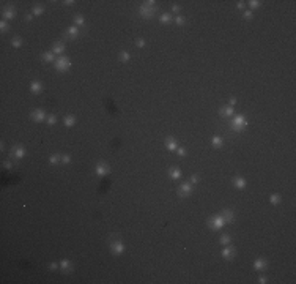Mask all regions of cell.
<instances>
[{
  "mask_svg": "<svg viewBox=\"0 0 296 284\" xmlns=\"http://www.w3.org/2000/svg\"><path fill=\"white\" fill-rule=\"evenodd\" d=\"M192 193V183H181V186L178 188V194L181 198H186Z\"/></svg>",
  "mask_w": 296,
  "mask_h": 284,
  "instance_id": "4",
  "label": "cell"
},
{
  "mask_svg": "<svg viewBox=\"0 0 296 284\" xmlns=\"http://www.w3.org/2000/svg\"><path fill=\"white\" fill-rule=\"evenodd\" d=\"M249 6H251V8H258V6H260V2H258V0H251V2H249Z\"/></svg>",
  "mask_w": 296,
  "mask_h": 284,
  "instance_id": "34",
  "label": "cell"
},
{
  "mask_svg": "<svg viewBox=\"0 0 296 284\" xmlns=\"http://www.w3.org/2000/svg\"><path fill=\"white\" fill-rule=\"evenodd\" d=\"M136 44L139 46V48H142V46H145V40H143V38H137L136 40Z\"/></svg>",
  "mask_w": 296,
  "mask_h": 284,
  "instance_id": "37",
  "label": "cell"
},
{
  "mask_svg": "<svg viewBox=\"0 0 296 284\" xmlns=\"http://www.w3.org/2000/svg\"><path fill=\"white\" fill-rule=\"evenodd\" d=\"M235 104H236V98H230V101H228V106H232V108H233Z\"/></svg>",
  "mask_w": 296,
  "mask_h": 284,
  "instance_id": "44",
  "label": "cell"
},
{
  "mask_svg": "<svg viewBox=\"0 0 296 284\" xmlns=\"http://www.w3.org/2000/svg\"><path fill=\"white\" fill-rule=\"evenodd\" d=\"M52 52L54 54H58V55H63V52H65V44L63 43H55L52 48Z\"/></svg>",
  "mask_w": 296,
  "mask_h": 284,
  "instance_id": "13",
  "label": "cell"
},
{
  "mask_svg": "<svg viewBox=\"0 0 296 284\" xmlns=\"http://www.w3.org/2000/svg\"><path fill=\"white\" fill-rule=\"evenodd\" d=\"M33 19V14H25V21H32Z\"/></svg>",
  "mask_w": 296,
  "mask_h": 284,
  "instance_id": "47",
  "label": "cell"
},
{
  "mask_svg": "<svg viewBox=\"0 0 296 284\" xmlns=\"http://www.w3.org/2000/svg\"><path fill=\"white\" fill-rule=\"evenodd\" d=\"M224 224H225V219H224V216H222V215H216V216H213V218L210 219V227H211V229H214V230L222 229Z\"/></svg>",
  "mask_w": 296,
  "mask_h": 284,
  "instance_id": "3",
  "label": "cell"
},
{
  "mask_svg": "<svg viewBox=\"0 0 296 284\" xmlns=\"http://www.w3.org/2000/svg\"><path fill=\"white\" fill-rule=\"evenodd\" d=\"M62 161H63V163H66V164H68V163L71 161V156H68V155H62Z\"/></svg>",
  "mask_w": 296,
  "mask_h": 284,
  "instance_id": "39",
  "label": "cell"
},
{
  "mask_svg": "<svg viewBox=\"0 0 296 284\" xmlns=\"http://www.w3.org/2000/svg\"><path fill=\"white\" fill-rule=\"evenodd\" d=\"M139 11H140V14H142L143 18H148V19L153 18V14H154V8H153V6H150V5H147V3H143V5L140 6Z\"/></svg>",
  "mask_w": 296,
  "mask_h": 284,
  "instance_id": "6",
  "label": "cell"
},
{
  "mask_svg": "<svg viewBox=\"0 0 296 284\" xmlns=\"http://www.w3.org/2000/svg\"><path fill=\"white\" fill-rule=\"evenodd\" d=\"M178 155H180V156H184V155H186V148H183V147H181V148H178Z\"/></svg>",
  "mask_w": 296,
  "mask_h": 284,
  "instance_id": "42",
  "label": "cell"
},
{
  "mask_svg": "<svg viewBox=\"0 0 296 284\" xmlns=\"http://www.w3.org/2000/svg\"><path fill=\"white\" fill-rule=\"evenodd\" d=\"M71 66V60L68 59L66 55H60L55 62V69L57 71H66V69Z\"/></svg>",
  "mask_w": 296,
  "mask_h": 284,
  "instance_id": "1",
  "label": "cell"
},
{
  "mask_svg": "<svg viewBox=\"0 0 296 284\" xmlns=\"http://www.w3.org/2000/svg\"><path fill=\"white\" fill-rule=\"evenodd\" d=\"M58 267H60V264H57V262H52L49 265V270H52V272H55V270H58Z\"/></svg>",
  "mask_w": 296,
  "mask_h": 284,
  "instance_id": "35",
  "label": "cell"
},
{
  "mask_svg": "<svg viewBox=\"0 0 296 284\" xmlns=\"http://www.w3.org/2000/svg\"><path fill=\"white\" fill-rule=\"evenodd\" d=\"M0 27H2V32H6V30H8V24H6L5 21H2L0 22Z\"/></svg>",
  "mask_w": 296,
  "mask_h": 284,
  "instance_id": "40",
  "label": "cell"
},
{
  "mask_svg": "<svg viewBox=\"0 0 296 284\" xmlns=\"http://www.w3.org/2000/svg\"><path fill=\"white\" fill-rule=\"evenodd\" d=\"M244 6V2H238V8H243Z\"/></svg>",
  "mask_w": 296,
  "mask_h": 284,
  "instance_id": "49",
  "label": "cell"
},
{
  "mask_svg": "<svg viewBox=\"0 0 296 284\" xmlns=\"http://www.w3.org/2000/svg\"><path fill=\"white\" fill-rule=\"evenodd\" d=\"M244 19H249V21H251V19H252V11H251V10H247V11H244Z\"/></svg>",
  "mask_w": 296,
  "mask_h": 284,
  "instance_id": "38",
  "label": "cell"
},
{
  "mask_svg": "<svg viewBox=\"0 0 296 284\" xmlns=\"http://www.w3.org/2000/svg\"><path fill=\"white\" fill-rule=\"evenodd\" d=\"M66 35L71 36V38H77V35H79V27H76V25L68 27V30H66Z\"/></svg>",
  "mask_w": 296,
  "mask_h": 284,
  "instance_id": "17",
  "label": "cell"
},
{
  "mask_svg": "<svg viewBox=\"0 0 296 284\" xmlns=\"http://www.w3.org/2000/svg\"><path fill=\"white\" fill-rule=\"evenodd\" d=\"M60 268H62L63 272H71V270H73V264H71V260L63 259L62 262H60Z\"/></svg>",
  "mask_w": 296,
  "mask_h": 284,
  "instance_id": "12",
  "label": "cell"
},
{
  "mask_svg": "<svg viewBox=\"0 0 296 284\" xmlns=\"http://www.w3.org/2000/svg\"><path fill=\"white\" fill-rule=\"evenodd\" d=\"M3 18L5 19H13L14 18V8H13V6H6V8L3 10Z\"/></svg>",
  "mask_w": 296,
  "mask_h": 284,
  "instance_id": "16",
  "label": "cell"
},
{
  "mask_svg": "<svg viewBox=\"0 0 296 284\" xmlns=\"http://www.w3.org/2000/svg\"><path fill=\"white\" fill-rule=\"evenodd\" d=\"M46 122H48L49 125H54V123L57 122V117L54 115V114H50V115H48V119H46Z\"/></svg>",
  "mask_w": 296,
  "mask_h": 284,
  "instance_id": "32",
  "label": "cell"
},
{
  "mask_svg": "<svg viewBox=\"0 0 296 284\" xmlns=\"http://www.w3.org/2000/svg\"><path fill=\"white\" fill-rule=\"evenodd\" d=\"M3 168H5V169H11L13 168V163L11 161H5V163H3Z\"/></svg>",
  "mask_w": 296,
  "mask_h": 284,
  "instance_id": "41",
  "label": "cell"
},
{
  "mask_svg": "<svg viewBox=\"0 0 296 284\" xmlns=\"http://www.w3.org/2000/svg\"><path fill=\"white\" fill-rule=\"evenodd\" d=\"M74 123H76L74 115H66V117H65V125H66V126H73Z\"/></svg>",
  "mask_w": 296,
  "mask_h": 284,
  "instance_id": "25",
  "label": "cell"
},
{
  "mask_svg": "<svg viewBox=\"0 0 296 284\" xmlns=\"http://www.w3.org/2000/svg\"><path fill=\"white\" fill-rule=\"evenodd\" d=\"M221 114H222V115H225V117H233L235 115L233 108H232V106H228V108H225V109H221Z\"/></svg>",
  "mask_w": 296,
  "mask_h": 284,
  "instance_id": "22",
  "label": "cell"
},
{
  "mask_svg": "<svg viewBox=\"0 0 296 284\" xmlns=\"http://www.w3.org/2000/svg\"><path fill=\"white\" fill-rule=\"evenodd\" d=\"M110 251H112L115 256L122 254V253L124 251V245H123V242H120V240H117V242H112V243H110Z\"/></svg>",
  "mask_w": 296,
  "mask_h": 284,
  "instance_id": "5",
  "label": "cell"
},
{
  "mask_svg": "<svg viewBox=\"0 0 296 284\" xmlns=\"http://www.w3.org/2000/svg\"><path fill=\"white\" fill-rule=\"evenodd\" d=\"M222 216H224L225 223H233L235 221V215H233L232 210H224V212H222Z\"/></svg>",
  "mask_w": 296,
  "mask_h": 284,
  "instance_id": "14",
  "label": "cell"
},
{
  "mask_svg": "<svg viewBox=\"0 0 296 284\" xmlns=\"http://www.w3.org/2000/svg\"><path fill=\"white\" fill-rule=\"evenodd\" d=\"M11 44L14 46V48H21V46H22V40L19 38V36H14V38L11 40Z\"/></svg>",
  "mask_w": 296,
  "mask_h": 284,
  "instance_id": "27",
  "label": "cell"
},
{
  "mask_svg": "<svg viewBox=\"0 0 296 284\" xmlns=\"http://www.w3.org/2000/svg\"><path fill=\"white\" fill-rule=\"evenodd\" d=\"M30 90H32L33 93H41V90H43V85L39 84L38 81H35V82H32V84H30Z\"/></svg>",
  "mask_w": 296,
  "mask_h": 284,
  "instance_id": "19",
  "label": "cell"
},
{
  "mask_svg": "<svg viewBox=\"0 0 296 284\" xmlns=\"http://www.w3.org/2000/svg\"><path fill=\"white\" fill-rule=\"evenodd\" d=\"M198 182V175H196V174H194L192 177H191V183H197Z\"/></svg>",
  "mask_w": 296,
  "mask_h": 284,
  "instance_id": "43",
  "label": "cell"
},
{
  "mask_svg": "<svg viewBox=\"0 0 296 284\" xmlns=\"http://www.w3.org/2000/svg\"><path fill=\"white\" fill-rule=\"evenodd\" d=\"M211 144H213L214 147H222L224 145V139H222L221 136H214V138H211Z\"/></svg>",
  "mask_w": 296,
  "mask_h": 284,
  "instance_id": "21",
  "label": "cell"
},
{
  "mask_svg": "<svg viewBox=\"0 0 296 284\" xmlns=\"http://www.w3.org/2000/svg\"><path fill=\"white\" fill-rule=\"evenodd\" d=\"M74 21H76V27H77V25H84V24H85V19H84L80 14H77Z\"/></svg>",
  "mask_w": 296,
  "mask_h": 284,
  "instance_id": "30",
  "label": "cell"
},
{
  "mask_svg": "<svg viewBox=\"0 0 296 284\" xmlns=\"http://www.w3.org/2000/svg\"><path fill=\"white\" fill-rule=\"evenodd\" d=\"M118 57H120V60H122V62H128V60H129V54H128L126 51H122Z\"/></svg>",
  "mask_w": 296,
  "mask_h": 284,
  "instance_id": "29",
  "label": "cell"
},
{
  "mask_svg": "<svg viewBox=\"0 0 296 284\" xmlns=\"http://www.w3.org/2000/svg\"><path fill=\"white\" fill-rule=\"evenodd\" d=\"M11 156H14L16 159L24 158V156H25V148H24V147H19V145L13 147V148H11Z\"/></svg>",
  "mask_w": 296,
  "mask_h": 284,
  "instance_id": "9",
  "label": "cell"
},
{
  "mask_svg": "<svg viewBox=\"0 0 296 284\" xmlns=\"http://www.w3.org/2000/svg\"><path fill=\"white\" fill-rule=\"evenodd\" d=\"M172 11H173V13H178V11H180V5H173V6H172Z\"/></svg>",
  "mask_w": 296,
  "mask_h": 284,
  "instance_id": "45",
  "label": "cell"
},
{
  "mask_svg": "<svg viewBox=\"0 0 296 284\" xmlns=\"http://www.w3.org/2000/svg\"><path fill=\"white\" fill-rule=\"evenodd\" d=\"M235 253H236V251H235L233 246H227V245H225V248L222 249V256H224L225 259H233Z\"/></svg>",
  "mask_w": 296,
  "mask_h": 284,
  "instance_id": "10",
  "label": "cell"
},
{
  "mask_svg": "<svg viewBox=\"0 0 296 284\" xmlns=\"http://www.w3.org/2000/svg\"><path fill=\"white\" fill-rule=\"evenodd\" d=\"M49 161H50V164H57L58 161H62V155H52Z\"/></svg>",
  "mask_w": 296,
  "mask_h": 284,
  "instance_id": "28",
  "label": "cell"
},
{
  "mask_svg": "<svg viewBox=\"0 0 296 284\" xmlns=\"http://www.w3.org/2000/svg\"><path fill=\"white\" fill-rule=\"evenodd\" d=\"M247 125L246 119H244V115H241V114H238V115H233V120H232V126H233L236 131H243V128Z\"/></svg>",
  "mask_w": 296,
  "mask_h": 284,
  "instance_id": "2",
  "label": "cell"
},
{
  "mask_svg": "<svg viewBox=\"0 0 296 284\" xmlns=\"http://www.w3.org/2000/svg\"><path fill=\"white\" fill-rule=\"evenodd\" d=\"M43 11H44V8H43V6H33L32 14H33V16H41Z\"/></svg>",
  "mask_w": 296,
  "mask_h": 284,
  "instance_id": "26",
  "label": "cell"
},
{
  "mask_svg": "<svg viewBox=\"0 0 296 284\" xmlns=\"http://www.w3.org/2000/svg\"><path fill=\"white\" fill-rule=\"evenodd\" d=\"M254 268L258 270V272H263V270L266 268V260L265 259H257L254 262Z\"/></svg>",
  "mask_w": 296,
  "mask_h": 284,
  "instance_id": "11",
  "label": "cell"
},
{
  "mask_svg": "<svg viewBox=\"0 0 296 284\" xmlns=\"http://www.w3.org/2000/svg\"><path fill=\"white\" fill-rule=\"evenodd\" d=\"M166 147L170 150V152L177 150V139H173V138H167V139H166Z\"/></svg>",
  "mask_w": 296,
  "mask_h": 284,
  "instance_id": "15",
  "label": "cell"
},
{
  "mask_svg": "<svg viewBox=\"0 0 296 284\" xmlns=\"http://www.w3.org/2000/svg\"><path fill=\"white\" fill-rule=\"evenodd\" d=\"M258 283H260V284H265V283H266V278H265V276H260V278H258Z\"/></svg>",
  "mask_w": 296,
  "mask_h": 284,
  "instance_id": "46",
  "label": "cell"
},
{
  "mask_svg": "<svg viewBox=\"0 0 296 284\" xmlns=\"http://www.w3.org/2000/svg\"><path fill=\"white\" fill-rule=\"evenodd\" d=\"M159 19H161V22H162V24H169V22L173 19V16L169 14V13H164V14H161Z\"/></svg>",
  "mask_w": 296,
  "mask_h": 284,
  "instance_id": "23",
  "label": "cell"
},
{
  "mask_svg": "<svg viewBox=\"0 0 296 284\" xmlns=\"http://www.w3.org/2000/svg\"><path fill=\"white\" fill-rule=\"evenodd\" d=\"M233 185L236 186V188H244V186H246V180H244L243 177H235Z\"/></svg>",
  "mask_w": 296,
  "mask_h": 284,
  "instance_id": "18",
  "label": "cell"
},
{
  "mask_svg": "<svg viewBox=\"0 0 296 284\" xmlns=\"http://www.w3.org/2000/svg\"><path fill=\"white\" fill-rule=\"evenodd\" d=\"M95 172H96V175H99V177H104V175H107V174L110 172V168L106 164V163H98L96 164V169H95Z\"/></svg>",
  "mask_w": 296,
  "mask_h": 284,
  "instance_id": "7",
  "label": "cell"
},
{
  "mask_svg": "<svg viewBox=\"0 0 296 284\" xmlns=\"http://www.w3.org/2000/svg\"><path fill=\"white\" fill-rule=\"evenodd\" d=\"M32 119L35 120V122H43V120L48 119V114L43 111V109H35V111L32 112Z\"/></svg>",
  "mask_w": 296,
  "mask_h": 284,
  "instance_id": "8",
  "label": "cell"
},
{
  "mask_svg": "<svg viewBox=\"0 0 296 284\" xmlns=\"http://www.w3.org/2000/svg\"><path fill=\"white\" fill-rule=\"evenodd\" d=\"M270 200H271V204H274V205H277V204L280 202V198H279L277 194H272L271 198H270Z\"/></svg>",
  "mask_w": 296,
  "mask_h": 284,
  "instance_id": "33",
  "label": "cell"
},
{
  "mask_svg": "<svg viewBox=\"0 0 296 284\" xmlns=\"http://www.w3.org/2000/svg\"><path fill=\"white\" fill-rule=\"evenodd\" d=\"M175 21H177L178 25H183V24H184V18H183V16H177V18H175Z\"/></svg>",
  "mask_w": 296,
  "mask_h": 284,
  "instance_id": "36",
  "label": "cell"
},
{
  "mask_svg": "<svg viewBox=\"0 0 296 284\" xmlns=\"http://www.w3.org/2000/svg\"><path fill=\"white\" fill-rule=\"evenodd\" d=\"M221 243L222 245H228V243H230V237L227 235V234H224V235H221Z\"/></svg>",
  "mask_w": 296,
  "mask_h": 284,
  "instance_id": "31",
  "label": "cell"
},
{
  "mask_svg": "<svg viewBox=\"0 0 296 284\" xmlns=\"http://www.w3.org/2000/svg\"><path fill=\"white\" fill-rule=\"evenodd\" d=\"M65 5L71 6V5H74V2H73V0H66V2H65Z\"/></svg>",
  "mask_w": 296,
  "mask_h": 284,
  "instance_id": "48",
  "label": "cell"
},
{
  "mask_svg": "<svg viewBox=\"0 0 296 284\" xmlns=\"http://www.w3.org/2000/svg\"><path fill=\"white\" fill-rule=\"evenodd\" d=\"M169 175L172 177L173 180H178L181 177V172H180V169H177V168H170L169 169Z\"/></svg>",
  "mask_w": 296,
  "mask_h": 284,
  "instance_id": "20",
  "label": "cell"
},
{
  "mask_svg": "<svg viewBox=\"0 0 296 284\" xmlns=\"http://www.w3.org/2000/svg\"><path fill=\"white\" fill-rule=\"evenodd\" d=\"M54 57H55V54H54L52 51H49V52H44V54H43V60H44V62H52Z\"/></svg>",
  "mask_w": 296,
  "mask_h": 284,
  "instance_id": "24",
  "label": "cell"
}]
</instances>
